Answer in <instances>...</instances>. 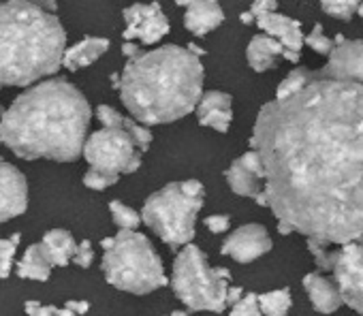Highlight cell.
<instances>
[{
	"label": "cell",
	"instance_id": "2",
	"mask_svg": "<svg viewBox=\"0 0 363 316\" xmlns=\"http://www.w3.org/2000/svg\"><path fill=\"white\" fill-rule=\"evenodd\" d=\"M86 96L67 79H48L22 92L0 115V143L26 161L73 163L82 156L90 124Z\"/></svg>",
	"mask_w": 363,
	"mask_h": 316
},
{
	"label": "cell",
	"instance_id": "13",
	"mask_svg": "<svg viewBox=\"0 0 363 316\" xmlns=\"http://www.w3.org/2000/svg\"><path fill=\"white\" fill-rule=\"evenodd\" d=\"M272 246V237L263 225H244L225 239L220 252L238 263H252L267 254Z\"/></svg>",
	"mask_w": 363,
	"mask_h": 316
},
{
	"label": "cell",
	"instance_id": "8",
	"mask_svg": "<svg viewBox=\"0 0 363 316\" xmlns=\"http://www.w3.org/2000/svg\"><path fill=\"white\" fill-rule=\"evenodd\" d=\"M84 158L90 171L120 178L122 174H135L141 167V152L133 139L118 128H101L84 143Z\"/></svg>",
	"mask_w": 363,
	"mask_h": 316
},
{
	"label": "cell",
	"instance_id": "7",
	"mask_svg": "<svg viewBox=\"0 0 363 316\" xmlns=\"http://www.w3.org/2000/svg\"><path fill=\"white\" fill-rule=\"evenodd\" d=\"M231 271L227 267H210L206 254L189 244L173 263V293L193 312H223L227 307Z\"/></svg>",
	"mask_w": 363,
	"mask_h": 316
},
{
	"label": "cell",
	"instance_id": "30",
	"mask_svg": "<svg viewBox=\"0 0 363 316\" xmlns=\"http://www.w3.org/2000/svg\"><path fill=\"white\" fill-rule=\"evenodd\" d=\"M229 316H263L257 293H246L238 303H233Z\"/></svg>",
	"mask_w": 363,
	"mask_h": 316
},
{
	"label": "cell",
	"instance_id": "15",
	"mask_svg": "<svg viewBox=\"0 0 363 316\" xmlns=\"http://www.w3.org/2000/svg\"><path fill=\"white\" fill-rule=\"evenodd\" d=\"M255 24L272 39H276L284 52L299 54L303 47V33H301V22L276 13H261L255 16Z\"/></svg>",
	"mask_w": 363,
	"mask_h": 316
},
{
	"label": "cell",
	"instance_id": "23",
	"mask_svg": "<svg viewBox=\"0 0 363 316\" xmlns=\"http://www.w3.org/2000/svg\"><path fill=\"white\" fill-rule=\"evenodd\" d=\"M52 273V265L41 248V244H33L22 261L18 263V276L24 278V280H39V282H45Z\"/></svg>",
	"mask_w": 363,
	"mask_h": 316
},
{
	"label": "cell",
	"instance_id": "35",
	"mask_svg": "<svg viewBox=\"0 0 363 316\" xmlns=\"http://www.w3.org/2000/svg\"><path fill=\"white\" fill-rule=\"evenodd\" d=\"M231 225V218L227 214H214V216H208L206 218V227L212 231V233H225Z\"/></svg>",
	"mask_w": 363,
	"mask_h": 316
},
{
	"label": "cell",
	"instance_id": "9",
	"mask_svg": "<svg viewBox=\"0 0 363 316\" xmlns=\"http://www.w3.org/2000/svg\"><path fill=\"white\" fill-rule=\"evenodd\" d=\"M331 273L342 303L363 316V235L333 250Z\"/></svg>",
	"mask_w": 363,
	"mask_h": 316
},
{
	"label": "cell",
	"instance_id": "33",
	"mask_svg": "<svg viewBox=\"0 0 363 316\" xmlns=\"http://www.w3.org/2000/svg\"><path fill=\"white\" fill-rule=\"evenodd\" d=\"M92 259H94V252H92V244L88 239L79 242L77 244V250H75V256H73V263H77L79 267L88 269L92 265Z\"/></svg>",
	"mask_w": 363,
	"mask_h": 316
},
{
	"label": "cell",
	"instance_id": "18",
	"mask_svg": "<svg viewBox=\"0 0 363 316\" xmlns=\"http://www.w3.org/2000/svg\"><path fill=\"white\" fill-rule=\"evenodd\" d=\"M96 115H99L101 124H105V128L124 130V132L133 139V143H135V147H137L139 152H145V149L150 147V143H152V132H150L147 126H141L139 122H135V120H130V118H124L122 113H118V111H116L113 107H109V105H99V107H96Z\"/></svg>",
	"mask_w": 363,
	"mask_h": 316
},
{
	"label": "cell",
	"instance_id": "41",
	"mask_svg": "<svg viewBox=\"0 0 363 316\" xmlns=\"http://www.w3.org/2000/svg\"><path fill=\"white\" fill-rule=\"evenodd\" d=\"M56 316H77V314H73V312H71V310H67V307H62V310L58 307V314H56Z\"/></svg>",
	"mask_w": 363,
	"mask_h": 316
},
{
	"label": "cell",
	"instance_id": "20",
	"mask_svg": "<svg viewBox=\"0 0 363 316\" xmlns=\"http://www.w3.org/2000/svg\"><path fill=\"white\" fill-rule=\"evenodd\" d=\"M109 50V41L103 37H86L73 47L65 50L62 54V67L69 71H79L92 62H96L105 52Z\"/></svg>",
	"mask_w": 363,
	"mask_h": 316
},
{
	"label": "cell",
	"instance_id": "22",
	"mask_svg": "<svg viewBox=\"0 0 363 316\" xmlns=\"http://www.w3.org/2000/svg\"><path fill=\"white\" fill-rule=\"evenodd\" d=\"M282 45L267 37V35H257L252 37V41L248 43V50H246V58H248V64L257 71V73H263L267 69H274L278 64V58L282 56Z\"/></svg>",
	"mask_w": 363,
	"mask_h": 316
},
{
	"label": "cell",
	"instance_id": "38",
	"mask_svg": "<svg viewBox=\"0 0 363 316\" xmlns=\"http://www.w3.org/2000/svg\"><path fill=\"white\" fill-rule=\"evenodd\" d=\"M122 54H124L128 60H133V58H137V56L141 54V47H139V43H126V41H124V45H122Z\"/></svg>",
	"mask_w": 363,
	"mask_h": 316
},
{
	"label": "cell",
	"instance_id": "31",
	"mask_svg": "<svg viewBox=\"0 0 363 316\" xmlns=\"http://www.w3.org/2000/svg\"><path fill=\"white\" fill-rule=\"evenodd\" d=\"M308 250L312 252L314 263H316L320 269L331 271V267H333V250L329 252L325 246H320V244H316V242H312V239H308Z\"/></svg>",
	"mask_w": 363,
	"mask_h": 316
},
{
	"label": "cell",
	"instance_id": "26",
	"mask_svg": "<svg viewBox=\"0 0 363 316\" xmlns=\"http://www.w3.org/2000/svg\"><path fill=\"white\" fill-rule=\"evenodd\" d=\"M109 212L113 216V222L120 231H135L141 222V214L128 205H124L122 201H111L109 203Z\"/></svg>",
	"mask_w": 363,
	"mask_h": 316
},
{
	"label": "cell",
	"instance_id": "17",
	"mask_svg": "<svg viewBox=\"0 0 363 316\" xmlns=\"http://www.w3.org/2000/svg\"><path fill=\"white\" fill-rule=\"evenodd\" d=\"M184 7V26L197 37H203L212 30H216L225 22V11L216 0H193V3H175Z\"/></svg>",
	"mask_w": 363,
	"mask_h": 316
},
{
	"label": "cell",
	"instance_id": "16",
	"mask_svg": "<svg viewBox=\"0 0 363 316\" xmlns=\"http://www.w3.org/2000/svg\"><path fill=\"white\" fill-rule=\"evenodd\" d=\"M233 98L227 92L220 90H210L201 96V101L197 103V118L201 126H210L218 132H227L229 124L233 120Z\"/></svg>",
	"mask_w": 363,
	"mask_h": 316
},
{
	"label": "cell",
	"instance_id": "43",
	"mask_svg": "<svg viewBox=\"0 0 363 316\" xmlns=\"http://www.w3.org/2000/svg\"><path fill=\"white\" fill-rule=\"evenodd\" d=\"M169 316H189V314L186 312H171Z\"/></svg>",
	"mask_w": 363,
	"mask_h": 316
},
{
	"label": "cell",
	"instance_id": "34",
	"mask_svg": "<svg viewBox=\"0 0 363 316\" xmlns=\"http://www.w3.org/2000/svg\"><path fill=\"white\" fill-rule=\"evenodd\" d=\"M24 312L28 316H56L58 314V307L56 305H41L39 301L30 299L24 303Z\"/></svg>",
	"mask_w": 363,
	"mask_h": 316
},
{
	"label": "cell",
	"instance_id": "21",
	"mask_svg": "<svg viewBox=\"0 0 363 316\" xmlns=\"http://www.w3.org/2000/svg\"><path fill=\"white\" fill-rule=\"evenodd\" d=\"M41 248L50 261L52 267H67L77 250V244L73 239V235L65 229H52L43 235L41 239Z\"/></svg>",
	"mask_w": 363,
	"mask_h": 316
},
{
	"label": "cell",
	"instance_id": "28",
	"mask_svg": "<svg viewBox=\"0 0 363 316\" xmlns=\"http://www.w3.org/2000/svg\"><path fill=\"white\" fill-rule=\"evenodd\" d=\"M20 239H22L20 233H13L9 239H0V280L9 278L11 273V265H13V256L18 252Z\"/></svg>",
	"mask_w": 363,
	"mask_h": 316
},
{
	"label": "cell",
	"instance_id": "1",
	"mask_svg": "<svg viewBox=\"0 0 363 316\" xmlns=\"http://www.w3.org/2000/svg\"><path fill=\"white\" fill-rule=\"evenodd\" d=\"M250 149L278 222L325 248L363 235V86L314 77L297 94L265 103Z\"/></svg>",
	"mask_w": 363,
	"mask_h": 316
},
{
	"label": "cell",
	"instance_id": "44",
	"mask_svg": "<svg viewBox=\"0 0 363 316\" xmlns=\"http://www.w3.org/2000/svg\"><path fill=\"white\" fill-rule=\"evenodd\" d=\"M0 115H3V109H0Z\"/></svg>",
	"mask_w": 363,
	"mask_h": 316
},
{
	"label": "cell",
	"instance_id": "3",
	"mask_svg": "<svg viewBox=\"0 0 363 316\" xmlns=\"http://www.w3.org/2000/svg\"><path fill=\"white\" fill-rule=\"evenodd\" d=\"M113 81L135 122L167 124L197 109L203 64L186 47L162 45L128 60Z\"/></svg>",
	"mask_w": 363,
	"mask_h": 316
},
{
	"label": "cell",
	"instance_id": "12",
	"mask_svg": "<svg viewBox=\"0 0 363 316\" xmlns=\"http://www.w3.org/2000/svg\"><path fill=\"white\" fill-rule=\"evenodd\" d=\"M314 77L363 86V41H344L340 47H333L327 64L314 71Z\"/></svg>",
	"mask_w": 363,
	"mask_h": 316
},
{
	"label": "cell",
	"instance_id": "4",
	"mask_svg": "<svg viewBox=\"0 0 363 316\" xmlns=\"http://www.w3.org/2000/svg\"><path fill=\"white\" fill-rule=\"evenodd\" d=\"M56 3H0V88L30 86L62 67L67 33Z\"/></svg>",
	"mask_w": 363,
	"mask_h": 316
},
{
	"label": "cell",
	"instance_id": "19",
	"mask_svg": "<svg viewBox=\"0 0 363 316\" xmlns=\"http://www.w3.org/2000/svg\"><path fill=\"white\" fill-rule=\"evenodd\" d=\"M303 288H306L314 310L320 314H331L342 305V297H340L335 284L316 271H312L303 278Z\"/></svg>",
	"mask_w": 363,
	"mask_h": 316
},
{
	"label": "cell",
	"instance_id": "25",
	"mask_svg": "<svg viewBox=\"0 0 363 316\" xmlns=\"http://www.w3.org/2000/svg\"><path fill=\"white\" fill-rule=\"evenodd\" d=\"M312 79H314V73H312L310 69H306V67L291 71V73L280 81V86H278V92H276V98H274V101H284V98H289V96L297 94V92H299V90H303Z\"/></svg>",
	"mask_w": 363,
	"mask_h": 316
},
{
	"label": "cell",
	"instance_id": "6",
	"mask_svg": "<svg viewBox=\"0 0 363 316\" xmlns=\"http://www.w3.org/2000/svg\"><path fill=\"white\" fill-rule=\"evenodd\" d=\"M203 199L206 191L201 182H171L145 199L141 222H145L169 248L189 246L195 237V222L203 208Z\"/></svg>",
	"mask_w": 363,
	"mask_h": 316
},
{
	"label": "cell",
	"instance_id": "11",
	"mask_svg": "<svg viewBox=\"0 0 363 316\" xmlns=\"http://www.w3.org/2000/svg\"><path fill=\"white\" fill-rule=\"evenodd\" d=\"M225 178L231 186V191L240 197H250L259 205L267 208L265 201V171L263 163L255 149H248L240 158L231 163V167L225 171Z\"/></svg>",
	"mask_w": 363,
	"mask_h": 316
},
{
	"label": "cell",
	"instance_id": "37",
	"mask_svg": "<svg viewBox=\"0 0 363 316\" xmlns=\"http://www.w3.org/2000/svg\"><path fill=\"white\" fill-rule=\"evenodd\" d=\"M65 307H67V310H71L73 314H77V316H79V314H86V312L90 310V303H88V301H77V299H69Z\"/></svg>",
	"mask_w": 363,
	"mask_h": 316
},
{
	"label": "cell",
	"instance_id": "40",
	"mask_svg": "<svg viewBox=\"0 0 363 316\" xmlns=\"http://www.w3.org/2000/svg\"><path fill=\"white\" fill-rule=\"evenodd\" d=\"M240 20H242V24H255V16H252L250 11L242 13V16H240Z\"/></svg>",
	"mask_w": 363,
	"mask_h": 316
},
{
	"label": "cell",
	"instance_id": "10",
	"mask_svg": "<svg viewBox=\"0 0 363 316\" xmlns=\"http://www.w3.org/2000/svg\"><path fill=\"white\" fill-rule=\"evenodd\" d=\"M124 20H126V30L122 39L126 43L139 41L143 45H152L158 43L169 33V20L158 3L130 5L124 9Z\"/></svg>",
	"mask_w": 363,
	"mask_h": 316
},
{
	"label": "cell",
	"instance_id": "32",
	"mask_svg": "<svg viewBox=\"0 0 363 316\" xmlns=\"http://www.w3.org/2000/svg\"><path fill=\"white\" fill-rule=\"evenodd\" d=\"M118 182L116 176H107V174H99V171H88L84 176V186L92 188V191H105L109 186H113Z\"/></svg>",
	"mask_w": 363,
	"mask_h": 316
},
{
	"label": "cell",
	"instance_id": "36",
	"mask_svg": "<svg viewBox=\"0 0 363 316\" xmlns=\"http://www.w3.org/2000/svg\"><path fill=\"white\" fill-rule=\"evenodd\" d=\"M278 9V3L276 0H257L250 7V13L252 16H261V13H276Z\"/></svg>",
	"mask_w": 363,
	"mask_h": 316
},
{
	"label": "cell",
	"instance_id": "5",
	"mask_svg": "<svg viewBox=\"0 0 363 316\" xmlns=\"http://www.w3.org/2000/svg\"><path fill=\"white\" fill-rule=\"evenodd\" d=\"M103 273L107 282L133 295H147L169 280L152 242L137 231H118L101 242Z\"/></svg>",
	"mask_w": 363,
	"mask_h": 316
},
{
	"label": "cell",
	"instance_id": "24",
	"mask_svg": "<svg viewBox=\"0 0 363 316\" xmlns=\"http://www.w3.org/2000/svg\"><path fill=\"white\" fill-rule=\"evenodd\" d=\"M259 297V307L263 316H286L291 310V290L289 288H278V290H269Z\"/></svg>",
	"mask_w": 363,
	"mask_h": 316
},
{
	"label": "cell",
	"instance_id": "29",
	"mask_svg": "<svg viewBox=\"0 0 363 316\" xmlns=\"http://www.w3.org/2000/svg\"><path fill=\"white\" fill-rule=\"evenodd\" d=\"M303 45H308L310 50H314L316 54H320V56H329L331 52H333V39H327L325 37V33H323V26L320 24H316L314 28H312V33L308 35V37H303Z\"/></svg>",
	"mask_w": 363,
	"mask_h": 316
},
{
	"label": "cell",
	"instance_id": "39",
	"mask_svg": "<svg viewBox=\"0 0 363 316\" xmlns=\"http://www.w3.org/2000/svg\"><path fill=\"white\" fill-rule=\"evenodd\" d=\"M242 297H244V290H242V286H229V290H227V305H233V303H238Z\"/></svg>",
	"mask_w": 363,
	"mask_h": 316
},
{
	"label": "cell",
	"instance_id": "14",
	"mask_svg": "<svg viewBox=\"0 0 363 316\" xmlns=\"http://www.w3.org/2000/svg\"><path fill=\"white\" fill-rule=\"evenodd\" d=\"M28 208V184L24 174L0 158V222L22 216Z\"/></svg>",
	"mask_w": 363,
	"mask_h": 316
},
{
	"label": "cell",
	"instance_id": "27",
	"mask_svg": "<svg viewBox=\"0 0 363 316\" xmlns=\"http://www.w3.org/2000/svg\"><path fill=\"white\" fill-rule=\"evenodd\" d=\"M357 7H359L357 0H323L320 3L323 13L337 18L342 22H350L352 16H357Z\"/></svg>",
	"mask_w": 363,
	"mask_h": 316
},
{
	"label": "cell",
	"instance_id": "42",
	"mask_svg": "<svg viewBox=\"0 0 363 316\" xmlns=\"http://www.w3.org/2000/svg\"><path fill=\"white\" fill-rule=\"evenodd\" d=\"M357 16H359V18H363V3H359V7H357Z\"/></svg>",
	"mask_w": 363,
	"mask_h": 316
}]
</instances>
